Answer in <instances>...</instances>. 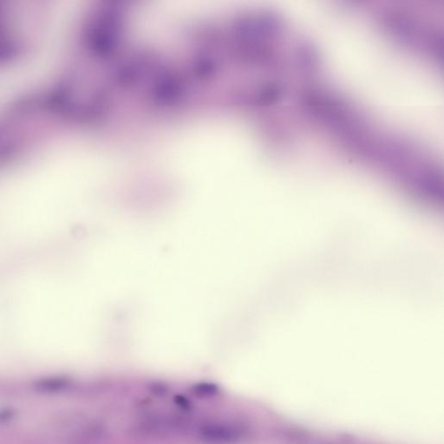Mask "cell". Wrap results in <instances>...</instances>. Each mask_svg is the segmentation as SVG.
Instances as JSON below:
<instances>
[{
    "label": "cell",
    "mask_w": 444,
    "mask_h": 444,
    "mask_svg": "<svg viewBox=\"0 0 444 444\" xmlns=\"http://www.w3.org/2000/svg\"><path fill=\"white\" fill-rule=\"evenodd\" d=\"M193 391L196 395L202 397H211L213 395L217 393L218 387L216 385L212 384H201L194 387Z\"/></svg>",
    "instance_id": "cell-2"
},
{
    "label": "cell",
    "mask_w": 444,
    "mask_h": 444,
    "mask_svg": "<svg viewBox=\"0 0 444 444\" xmlns=\"http://www.w3.org/2000/svg\"><path fill=\"white\" fill-rule=\"evenodd\" d=\"M239 429L226 423H208L199 429V436L203 441L215 444L233 443L240 438Z\"/></svg>",
    "instance_id": "cell-1"
},
{
    "label": "cell",
    "mask_w": 444,
    "mask_h": 444,
    "mask_svg": "<svg viewBox=\"0 0 444 444\" xmlns=\"http://www.w3.org/2000/svg\"><path fill=\"white\" fill-rule=\"evenodd\" d=\"M175 400H176V404H180L182 407L187 408L189 406L188 401L186 400L185 398H182V397H178L177 398V397H176V398H175Z\"/></svg>",
    "instance_id": "cell-3"
}]
</instances>
